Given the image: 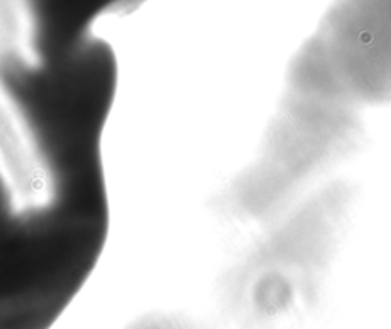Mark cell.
Masks as SVG:
<instances>
[{"label":"cell","mask_w":391,"mask_h":329,"mask_svg":"<svg viewBox=\"0 0 391 329\" xmlns=\"http://www.w3.org/2000/svg\"><path fill=\"white\" fill-rule=\"evenodd\" d=\"M121 329H211L197 317L174 309H151L127 322Z\"/></svg>","instance_id":"cell-1"}]
</instances>
